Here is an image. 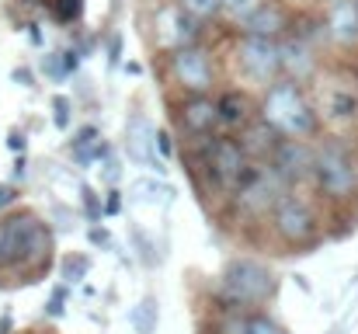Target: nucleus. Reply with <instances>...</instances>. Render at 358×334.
<instances>
[{
	"label": "nucleus",
	"instance_id": "f257e3e1",
	"mask_svg": "<svg viewBox=\"0 0 358 334\" xmlns=\"http://www.w3.org/2000/svg\"><path fill=\"white\" fill-rule=\"evenodd\" d=\"M56 261V230L35 209L14 206L0 213V286L3 275H14V286H35L52 272Z\"/></svg>",
	"mask_w": 358,
	"mask_h": 334
},
{
	"label": "nucleus",
	"instance_id": "f03ea898",
	"mask_svg": "<svg viewBox=\"0 0 358 334\" xmlns=\"http://www.w3.org/2000/svg\"><path fill=\"white\" fill-rule=\"evenodd\" d=\"M257 102H261V118L271 122L289 139H317L324 129L317 102L306 95L303 84H296L289 77H278L275 84H268Z\"/></svg>",
	"mask_w": 358,
	"mask_h": 334
},
{
	"label": "nucleus",
	"instance_id": "7ed1b4c3",
	"mask_svg": "<svg viewBox=\"0 0 358 334\" xmlns=\"http://www.w3.org/2000/svg\"><path fill=\"white\" fill-rule=\"evenodd\" d=\"M278 296V275L250 254H237L223 265L216 282V310H261Z\"/></svg>",
	"mask_w": 358,
	"mask_h": 334
},
{
	"label": "nucleus",
	"instance_id": "20e7f679",
	"mask_svg": "<svg viewBox=\"0 0 358 334\" xmlns=\"http://www.w3.org/2000/svg\"><path fill=\"white\" fill-rule=\"evenodd\" d=\"M247 174H250V157H247L240 136L216 132V136H213V146H209V157H206V167H202V174H199L192 185H195V192H199L206 202L220 199V202L227 206L230 195L243 185Z\"/></svg>",
	"mask_w": 358,
	"mask_h": 334
},
{
	"label": "nucleus",
	"instance_id": "39448f33",
	"mask_svg": "<svg viewBox=\"0 0 358 334\" xmlns=\"http://www.w3.org/2000/svg\"><path fill=\"white\" fill-rule=\"evenodd\" d=\"M313 188L331 206H348L358 195V157L345 136H324L317 143Z\"/></svg>",
	"mask_w": 358,
	"mask_h": 334
},
{
	"label": "nucleus",
	"instance_id": "423d86ee",
	"mask_svg": "<svg viewBox=\"0 0 358 334\" xmlns=\"http://www.w3.org/2000/svg\"><path fill=\"white\" fill-rule=\"evenodd\" d=\"M264 226H268V233H271L275 244H282V247H289V251H296V254L313 251V247L324 240L320 209H317L306 195H299V192H285V195L278 199V206L271 209V216H268Z\"/></svg>",
	"mask_w": 358,
	"mask_h": 334
},
{
	"label": "nucleus",
	"instance_id": "0eeeda50",
	"mask_svg": "<svg viewBox=\"0 0 358 334\" xmlns=\"http://www.w3.org/2000/svg\"><path fill=\"white\" fill-rule=\"evenodd\" d=\"M285 181L275 174L271 164H250V174L243 178L237 192L230 195V202L223 206V216L234 226H257L268 223L271 209L278 206V199L285 195Z\"/></svg>",
	"mask_w": 358,
	"mask_h": 334
},
{
	"label": "nucleus",
	"instance_id": "6e6552de",
	"mask_svg": "<svg viewBox=\"0 0 358 334\" xmlns=\"http://www.w3.org/2000/svg\"><path fill=\"white\" fill-rule=\"evenodd\" d=\"M167 67V84L178 88V95H213L220 70H216V53L206 42L185 46L178 53L160 56Z\"/></svg>",
	"mask_w": 358,
	"mask_h": 334
},
{
	"label": "nucleus",
	"instance_id": "1a4fd4ad",
	"mask_svg": "<svg viewBox=\"0 0 358 334\" xmlns=\"http://www.w3.org/2000/svg\"><path fill=\"white\" fill-rule=\"evenodd\" d=\"M202 35H206V25H199L188 11H181L178 0L157 4V11L150 18V42L160 56L178 53L185 46H195V42H202Z\"/></svg>",
	"mask_w": 358,
	"mask_h": 334
},
{
	"label": "nucleus",
	"instance_id": "9d476101",
	"mask_svg": "<svg viewBox=\"0 0 358 334\" xmlns=\"http://www.w3.org/2000/svg\"><path fill=\"white\" fill-rule=\"evenodd\" d=\"M234 63H237L240 77L261 91L282 77V49L275 39L240 35L237 46H234Z\"/></svg>",
	"mask_w": 358,
	"mask_h": 334
},
{
	"label": "nucleus",
	"instance_id": "9b49d317",
	"mask_svg": "<svg viewBox=\"0 0 358 334\" xmlns=\"http://www.w3.org/2000/svg\"><path fill=\"white\" fill-rule=\"evenodd\" d=\"M275 167V174L285 181L289 192H299L306 181H313V167H317V143L313 139H282L275 157L268 160Z\"/></svg>",
	"mask_w": 358,
	"mask_h": 334
},
{
	"label": "nucleus",
	"instance_id": "f8f14e48",
	"mask_svg": "<svg viewBox=\"0 0 358 334\" xmlns=\"http://www.w3.org/2000/svg\"><path fill=\"white\" fill-rule=\"evenodd\" d=\"M174 111V132L181 139L188 136H213L220 129V111L213 95H178L171 102Z\"/></svg>",
	"mask_w": 358,
	"mask_h": 334
},
{
	"label": "nucleus",
	"instance_id": "ddd939ff",
	"mask_svg": "<svg viewBox=\"0 0 358 334\" xmlns=\"http://www.w3.org/2000/svg\"><path fill=\"white\" fill-rule=\"evenodd\" d=\"M216 111H220V129L223 136H240L257 115H261V102L254 98V91L230 84L216 95Z\"/></svg>",
	"mask_w": 358,
	"mask_h": 334
},
{
	"label": "nucleus",
	"instance_id": "4468645a",
	"mask_svg": "<svg viewBox=\"0 0 358 334\" xmlns=\"http://www.w3.org/2000/svg\"><path fill=\"white\" fill-rule=\"evenodd\" d=\"M317 111L327 125H355L358 122V91H352L348 84L341 81H327L320 88V98H317Z\"/></svg>",
	"mask_w": 358,
	"mask_h": 334
},
{
	"label": "nucleus",
	"instance_id": "2eb2a0df",
	"mask_svg": "<svg viewBox=\"0 0 358 334\" xmlns=\"http://www.w3.org/2000/svg\"><path fill=\"white\" fill-rule=\"evenodd\" d=\"M292 28V14L282 0H261V7L240 25V35H257V39H275L282 42Z\"/></svg>",
	"mask_w": 358,
	"mask_h": 334
},
{
	"label": "nucleus",
	"instance_id": "dca6fc26",
	"mask_svg": "<svg viewBox=\"0 0 358 334\" xmlns=\"http://www.w3.org/2000/svg\"><path fill=\"white\" fill-rule=\"evenodd\" d=\"M278 49H282V77H289V81L306 88L317 77V67H320L317 63V46L303 42L299 35H285L278 42Z\"/></svg>",
	"mask_w": 358,
	"mask_h": 334
},
{
	"label": "nucleus",
	"instance_id": "f3484780",
	"mask_svg": "<svg viewBox=\"0 0 358 334\" xmlns=\"http://www.w3.org/2000/svg\"><path fill=\"white\" fill-rule=\"evenodd\" d=\"M285 136L271 125V122H264L261 115L240 132V143H243V150H247V157H250V164H268L271 157H275V150H278V143H282Z\"/></svg>",
	"mask_w": 358,
	"mask_h": 334
},
{
	"label": "nucleus",
	"instance_id": "a211bd4d",
	"mask_svg": "<svg viewBox=\"0 0 358 334\" xmlns=\"http://www.w3.org/2000/svg\"><path fill=\"white\" fill-rule=\"evenodd\" d=\"M66 150H70V157H73V164L77 167H94L98 160H105V157H112V146H108V139H101V132H98V125H80L77 132H73V139L66 143Z\"/></svg>",
	"mask_w": 358,
	"mask_h": 334
},
{
	"label": "nucleus",
	"instance_id": "6ab92c4d",
	"mask_svg": "<svg viewBox=\"0 0 358 334\" xmlns=\"http://www.w3.org/2000/svg\"><path fill=\"white\" fill-rule=\"evenodd\" d=\"M153 136H157V132H150L146 115H132V118H129V136H125V139H129V157H132L136 164H150V171L160 178L164 167H157V160H153V153H157Z\"/></svg>",
	"mask_w": 358,
	"mask_h": 334
},
{
	"label": "nucleus",
	"instance_id": "aec40b11",
	"mask_svg": "<svg viewBox=\"0 0 358 334\" xmlns=\"http://www.w3.org/2000/svg\"><path fill=\"white\" fill-rule=\"evenodd\" d=\"M327 39L338 42V46H345V49L358 46V7H355V0L334 4V11H331V18H327Z\"/></svg>",
	"mask_w": 358,
	"mask_h": 334
},
{
	"label": "nucleus",
	"instance_id": "412c9836",
	"mask_svg": "<svg viewBox=\"0 0 358 334\" xmlns=\"http://www.w3.org/2000/svg\"><path fill=\"white\" fill-rule=\"evenodd\" d=\"M77 67H80V53H77V49H59V53L42 56V74H45L52 84L70 81V77L77 74Z\"/></svg>",
	"mask_w": 358,
	"mask_h": 334
},
{
	"label": "nucleus",
	"instance_id": "4be33fe9",
	"mask_svg": "<svg viewBox=\"0 0 358 334\" xmlns=\"http://www.w3.org/2000/svg\"><path fill=\"white\" fill-rule=\"evenodd\" d=\"M129 324H132V331L136 334H157V324H160V303H157L153 293H146V296L132 307Z\"/></svg>",
	"mask_w": 358,
	"mask_h": 334
},
{
	"label": "nucleus",
	"instance_id": "5701e85b",
	"mask_svg": "<svg viewBox=\"0 0 358 334\" xmlns=\"http://www.w3.org/2000/svg\"><path fill=\"white\" fill-rule=\"evenodd\" d=\"M87 272H91V258H87L84 251H66V254L59 258V279H63V286L84 282Z\"/></svg>",
	"mask_w": 358,
	"mask_h": 334
},
{
	"label": "nucleus",
	"instance_id": "b1692460",
	"mask_svg": "<svg viewBox=\"0 0 358 334\" xmlns=\"http://www.w3.org/2000/svg\"><path fill=\"white\" fill-rule=\"evenodd\" d=\"M247 314L250 310H216V317L206 324L209 334H247Z\"/></svg>",
	"mask_w": 358,
	"mask_h": 334
},
{
	"label": "nucleus",
	"instance_id": "393cba45",
	"mask_svg": "<svg viewBox=\"0 0 358 334\" xmlns=\"http://www.w3.org/2000/svg\"><path fill=\"white\" fill-rule=\"evenodd\" d=\"M132 195L139 199V202H150V206H157V202H167V199H174V188H167L164 181H157V178H139L136 185H132Z\"/></svg>",
	"mask_w": 358,
	"mask_h": 334
},
{
	"label": "nucleus",
	"instance_id": "a878e982",
	"mask_svg": "<svg viewBox=\"0 0 358 334\" xmlns=\"http://www.w3.org/2000/svg\"><path fill=\"white\" fill-rule=\"evenodd\" d=\"M49 18L59 25V28H70L84 18V0H49Z\"/></svg>",
	"mask_w": 358,
	"mask_h": 334
},
{
	"label": "nucleus",
	"instance_id": "bb28decb",
	"mask_svg": "<svg viewBox=\"0 0 358 334\" xmlns=\"http://www.w3.org/2000/svg\"><path fill=\"white\" fill-rule=\"evenodd\" d=\"M80 216L87 220V226H98L105 220V195H98L91 185L80 188Z\"/></svg>",
	"mask_w": 358,
	"mask_h": 334
},
{
	"label": "nucleus",
	"instance_id": "cd10ccee",
	"mask_svg": "<svg viewBox=\"0 0 358 334\" xmlns=\"http://www.w3.org/2000/svg\"><path fill=\"white\" fill-rule=\"evenodd\" d=\"M178 4H181V11H188L199 25H209L213 18L223 14V0H178Z\"/></svg>",
	"mask_w": 358,
	"mask_h": 334
},
{
	"label": "nucleus",
	"instance_id": "c85d7f7f",
	"mask_svg": "<svg viewBox=\"0 0 358 334\" xmlns=\"http://www.w3.org/2000/svg\"><path fill=\"white\" fill-rule=\"evenodd\" d=\"M247 334H289V328L264 310H250L247 314Z\"/></svg>",
	"mask_w": 358,
	"mask_h": 334
},
{
	"label": "nucleus",
	"instance_id": "c756f323",
	"mask_svg": "<svg viewBox=\"0 0 358 334\" xmlns=\"http://www.w3.org/2000/svg\"><path fill=\"white\" fill-rule=\"evenodd\" d=\"M153 146H157V157H160V160H174V157H178V150H181V136H178V132H171V129H157Z\"/></svg>",
	"mask_w": 358,
	"mask_h": 334
},
{
	"label": "nucleus",
	"instance_id": "7c9ffc66",
	"mask_svg": "<svg viewBox=\"0 0 358 334\" xmlns=\"http://www.w3.org/2000/svg\"><path fill=\"white\" fill-rule=\"evenodd\" d=\"M257 7H261V0H223V14H227L237 28L257 11Z\"/></svg>",
	"mask_w": 358,
	"mask_h": 334
},
{
	"label": "nucleus",
	"instance_id": "2f4dec72",
	"mask_svg": "<svg viewBox=\"0 0 358 334\" xmlns=\"http://www.w3.org/2000/svg\"><path fill=\"white\" fill-rule=\"evenodd\" d=\"M49 109H52V125H56L59 132H66L70 122H73V105H70V98H66V95H56V98L49 102Z\"/></svg>",
	"mask_w": 358,
	"mask_h": 334
},
{
	"label": "nucleus",
	"instance_id": "473e14b6",
	"mask_svg": "<svg viewBox=\"0 0 358 334\" xmlns=\"http://www.w3.org/2000/svg\"><path fill=\"white\" fill-rule=\"evenodd\" d=\"M73 226H77V213H73L70 206L56 202V206H52V230H59V233H70Z\"/></svg>",
	"mask_w": 358,
	"mask_h": 334
},
{
	"label": "nucleus",
	"instance_id": "72a5a7b5",
	"mask_svg": "<svg viewBox=\"0 0 358 334\" xmlns=\"http://www.w3.org/2000/svg\"><path fill=\"white\" fill-rule=\"evenodd\" d=\"M132 240H136V247H139V258H143V265H146V268H157V265H160V254L153 251L150 237H146V233H139V230H132Z\"/></svg>",
	"mask_w": 358,
	"mask_h": 334
},
{
	"label": "nucleus",
	"instance_id": "f704fd0d",
	"mask_svg": "<svg viewBox=\"0 0 358 334\" xmlns=\"http://www.w3.org/2000/svg\"><path fill=\"white\" fill-rule=\"evenodd\" d=\"M66 314V286H56L45 300V317H63Z\"/></svg>",
	"mask_w": 358,
	"mask_h": 334
},
{
	"label": "nucleus",
	"instance_id": "c9c22d12",
	"mask_svg": "<svg viewBox=\"0 0 358 334\" xmlns=\"http://www.w3.org/2000/svg\"><path fill=\"white\" fill-rule=\"evenodd\" d=\"M101 181H105L108 188H119V181H122V160L119 157H105V164H101Z\"/></svg>",
	"mask_w": 358,
	"mask_h": 334
},
{
	"label": "nucleus",
	"instance_id": "e433bc0d",
	"mask_svg": "<svg viewBox=\"0 0 358 334\" xmlns=\"http://www.w3.org/2000/svg\"><path fill=\"white\" fill-rule=\"evenodd\" d=\"M17 185L14 181H0V213H7V209H14L17 206Z\"/></svg>",
	"mask_w": 358,
	"mask_h": 334
},
{
	"label": "nucleus",
	"instance_id": "4c0bfd02",
	"mask_svg": "<svg viewBox=\"0 0 358 334\" xmlns=\"http://www.w3.org/2000/svg\"><path fill=\"white\" fill-rule=\"evenodd\" d=\"M87 240L94 244V247H112V233L98 223V226H87Z\"/></svg>",
	"mask_w": 358,
	"mask_h": 334
},
{
	"label": "nucleus",
	"instance_id": "58836bf2",
	"mask_svg": "<svg viewBox=\"0 0 358 334\" xmlns=\"http://www.w3.org/2000/svg\"><path fill=\"white\" fill-rule=\"evenodd\" d=\"M122 213V192L119 188H108L105 192V216H119Z\"/></svg>",
	"mask_w": 358,
	"mask_h": 334
},
{
	"label": "nucleus",
	"instance_id": "ea45409f",
	"mask_svg": "<svg viewBox=\"0 0 358 334\" xmlns=\"http://www.w3.org/2000/svg\"><path fill=\"white\" fill-rule=\"evenodd\" d=\"M10 81H14V84H21V88H35V74H31L28 67H14Z\"/></svg>",
	"mask_w": 358,
	"mask_h": 334
},
{
	"label": "nucleus",
	"instance_id": "a19ab883",
	"mask_svg": "<svg viewBox=\"0 0 358 334\" xmlns=\"http://www.w3.org/2000/svg\"><path fill=\"white\" fill-rule=\"evenodd\" d=\"M7 146H10L14 153H24V146H28V139H24V132H21V129H14V132L7 136Z\"/></svg>",
	"mask_w": 358,
	"mask_h": 334
},
{
	"label": "nucleus",
	"instance_id": "79ce46f5",
	"mask_svg": "<svg viewBox=\"0 0 358 334\" xmlns=\"http://www.w3.org/2000/svg\"><path fill=\"white\" fill-rule=\"evenodd\" d=\"M108 63H112V70L122 63V35H115V39H112V46H108Z\"/></svg>",
	"mask_w": 358,
	"mask_h": 334
},
{
	"label": "nucleus",
	"instance_id": "37998d69",
	"mask_svg": "<svg viewBox=\"0 0 358 334\" xmlns=\"http://www.w3.org/2000/svg\"><path fill=\"white\" fill-rule=\"evenodd\" d=\"M24 35H28V42H31V46H42V42H45V35H42V28H38L35 21H28V25H24Z\"/></svg>",
	"mask_w": 358,
	"mask_h": 334
},
{
	"label": "nucleus",
	"instance_id": "c03bdc74",
	"mask_svg": "<svg viewBox=\"0 0 358 334\" xmlns=\"http://www.w3.org/2000/svg\"><path fill=\"white\" fill-rule=\"evenodd\" d=\"M0 334H14V317H10V314L0 317Z\"/></svg>",
	"mask_w": 358,
	"mask_h": 334
},
{
	"label": "nucleus",
	"instance_id": "a18cd8bd",
	"mask_svg": "<svg viewBox=\"0 0 358 334\" xmlns=\"http://www.w3.org/2000/svg\"><path fill=\"white\" fill-rule=\"evenodd\" d=\"M24 167H28V160H24V153H17V160H14V178H21Z\"/></svg>",
	"mask_w": 358,
	"mask_h": 334
},
{
	"label": "nucleus",
	"instance_id": "49530a36",
	"mask_svg": "<svg viewBox=\"0 0 358 334\" xmlns=\"http://www.w3.org/2000/svg\"><path fill=\"white\" fill-rule=\"evenodd\" d=\"M17 4H21V7H45L49 0H17Z\"/></svg>",
	"mask_w": 358,
	"mask_h": 334
},
{
	"label": "nucleus",
	"instance_id": "de8ad7c7",
	"mask_svg": "<svg viewBox=\"0 0 358 334\" xmlns=\"http://www.w3.org/2000/svg\"><path fill=\"white\" fill-rule=\"evenodd\" d=\"M327 334H348V324H334V328H331Z\"/></svg>",
	"mask_w": 358,
	"mask_h": 334
},
{
	"label": "nucleus",
	"instance_id": "09e8293b",
	"mask_svg": "<svg viewBox=\"0 0 358 334\" xmlns=\"http://www.w3.org/2000/svg\"><path fill=\"white\" fill-rule=\"evenodd\" d=\"M327 4H341V0H327Z\"/></svg>",
	"mask_w": 358,
	"mask_h": 334
}]
</instances>
